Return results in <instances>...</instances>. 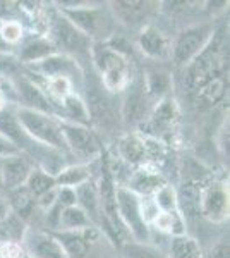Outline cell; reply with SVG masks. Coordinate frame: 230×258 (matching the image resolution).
<instances>
[{
  "label": "cell",
  "mask_w": 230,
  "mask_h": 258,
  "mask_svg": "<svg viewBox=\"0 0 230 258\" xmlns=\"http://www.w3.org/2000/svg\"><path fill=\"white\" fill-rule=\"evenodd\" d=\"M58 12L67 18L91 43H105L115 35V19L108 7L79 2H60Z\"/></svg>",
  "instance_id": "cell-1"
},
{
  "label": "cell",
  "mask_w": 230,
  "mask_h": 258,
  "mask_svg": "<svg viewBox=\"0 0 230 258\" xmlns=\"http://www.w3.org/2000/svg\"><path fill=\"white\" fill-rule=\"evenodd\" d=\"M14 114L23 131L31 141L43 145L48 150H57V152L67 150L64 136H62L60 120L55 115H48L38 110L26 109V107H18Z\"/></svg>",
  "instance_id": "cell-2"
},
{
  "label": "cell",
  "mask_w": 230,
  "mask_h": 258,
  "mask_svg": "<svg viewBox=\"0 0 230 258\" xmlns=\"http://www.w3.org/2000/svg\"><path fill=\"white\" fill-rule=\"evenodd\" d=\"M225 45L213 35L208 47L186 68V85L191 91H198L208 81L225 76Z\"/></svg>",
  "instance_id": "cell-3"
},
{
  "label": "cell",
  "mask_w": 230,
  "mask_h": 258,
  "mask_svg": "<svg viewBox=\"0 0 230 258\" xmlns=\"http://www.w3.org/2000/svg\"><path fill=\"white\" fill-rule=\"evenodd\" d=\"M90 59L102 76V85L108 93L122 91L129 85V60L107 43L91 45Z\"/></svg>",
  "instance_id": "cell-4"
},
{
  "label": "cell",
  "mask_w": 230,
  "mask_h": 258,
  "mask_svg": "<svg viewBox=\"0 0 230 258\" xmlns=\"http://www.w3.org/2000/svg\"><path fill=\"white\" fill-rule=\"evenodd\" d=\"M215 35V26L210 21L189 24L175 36L170 50V59L179 69H186L211 41Z\"/></svg>",
  "instance_id": "cell-5"
},
{
  "label": "cell",
  "mask_w": 230,
  "mask_h": 258,
  "mask_svg": "<svg viewBox=\"0 0 230 258\" xmlns=\"http://www.w3.org/2000/svg\"><path fill=\"white\" fill-rule=\"evenodd\" d=\"M115 207L120 224L127 231L132 241L148 243L149 227L144 217L143 200L137 193L125 186H115Z\"/></svg>",
  "instance_id": "cell-6"
},
{
  "label": "cell",
  "mask_w": 230,
  "mask_h": 258,
  "mask_svg": "<svg viewBox=\"0 0 230 258\" xmlns=\"http://www.w3.org/2000/svg\"><path fill=\"white\" fill-rule=\"evenodd\" d=\"M48 31H50V41L55 47L57 53L58 50L64 52V55H90L91 52V40L88 38L86 35H83L81 31L74 26L72 23L64 18L60 12H55V14L50 18L48 21Z\"/></svg>",
  "instance_id": "cell-7"
},
{
  "label": "cell",
  "mask_w": 230,
  "mask_h": 258,
  "mask_svg": "<svg viewBox=\"0 0 230 258\" xmlns=\"http://www.w3.org/2000/svg\"><path fill=\"white\" fill-rule=\"evenodd\" d=\"M112 16L115 23L122 24L131 30H143L149 24V21L155 16V12L160 9L158 2H148V0H119V2H110Z\"/></svg>",
  "instance_id": "cell-8"
},
{
  "label": "cell",
  "mask_w": 230,
  "mask_h": 258,
  "mask_svg": "<svg viewBox=\"0 0 230 258\" xmlns=\"http://www.w3.org/2000/svg\"><path fill=\"white\" fill-rule=\"evenodd\" d=\"M60 129L65 141V147L74 155L90 159V157H95L96 153H100L98 140L93 135V131L90 127H86L85 124L70 122V120H60Z\"/></svg>",
  "instance_id": "cell-9"
},
{
  "label": "cell",
  "mask_w": 230,
  "mask_h": 258,
  "mask_svg": "<svg viewBox=\"0 0 230 258\" xmlns=\"http://www.w3.org/2000/svg\"><path fill=\"white\" fill-rule=\"evenodd\" d=\"M21 244H23L28 258H67L55 236L47 231L28 229Z\"/></svg>",
  "instance_id": "cell-10"
},
{
  "label": "cell",
  "mask_w": 230,
  "mask_h": 258,
  "mask_svg": "<svg viewBox=\"0 0 230 258\" xmlns=\"http://www.w3.org/2000/svg\"><path fill=\"white\" fill-rule=\"evenodd\" d=\"M52 234L64 248L67 258H88L100 232L96 231V226H91L79 231H57Z\"/></svg>",
  "instance_id": "cell-11"
},
{
  "label": "cell",
  "mask_w": 230,
  "mask_h": 258,
  "mask_svg": "<svg viewBox=\"0 0 230 258\" xmlns=\"http://www.w3.org/2000/svg\"><path fill=\"white\" fill-rule=\"evenodd\" d=\"M33 169H35V165H33L31 157L24 155V153L0 159V182H2V188L12 191L24 186Z\"/></svg>",
  "instance_id": "cell-12"
},
{
  "label": "cell",
  "mask_w": 230,
  "mask_h": 258,
  "mask_svg": "<svg viewBox=\"0 0 230 258\" xmlns=\"http://www.w3.org/2000/svg\"><path fill=\"white\" fill-rule=\"evenodd\" d=\"M201 215L210 222H223L228 215V189L225 182H211L201 189Z\"/></svg>",
  "instance_id": "cell-13"
},
{
  "label": "cell",
  "mask_w": 230,
  "mask_h": 258,
  "mask_svg": "<svg viewBox=\"0 0 230 258\" xmlns=\"http://www.w3.org/2000/svg\"><path fill=\"white\" fill-rule=\"evenodd\" d=\"M137 48L144 53L146 57L153 60H167L170 59V50H172V41L163 31L158 30L153 24H148L139 31L137 36Z\"/></svg>",
  "instance_id": "cell-14"
},
{
  "label": "cell",
  "mask_w": 230,
  "mask_h": 258,
  "mask_svg": "<svg viewBox=\"0 0 230 258\" xmlns=\"http://www.w3.org/2000/svg\"><path fill=\"white\" fill-rule=\"evenodd\" d=\"M124 90H127L125 97L122 100V107H120V115H122L125 124H137L141 120H144L146 114H148V95L144 91L143 81L129 83Z\"/></svg>",
  "instance_id": "cell-15"
},
{
  "label": "cell",
  "mask_w": 230,
  "mask_h": 258,
  "mask_svg": "<svg viewBox=\"0 0 230 258\" xmlns=\"http://www.w3.org/2000/svg\"><path fill=\"white\" fill-rule=\"evenodd\" d=\"M31 69L40 73L41 76H45L47 80L50 78H67L74 83L76 78L81 76V69H79L78 60H74L72 57H67L64 53H53V55L47 57V59L31 64Z\"/></svg>",
  "instance_id": "cell-16"
},
{
  "label": "cell",
  "mask_w": 230,
  "mask_h": 258,
  "mask_svg": "<svg viewBox=\"0 0 230 258\" xmlns=\"http://www.w3.org/2000/svg\"><path fill=\"white\" fill-rule=\"evenodd\" d=\"M18 93H19V98L23 100V103H24V105H21V107L43 112V114H48V115H55L53 114V105H52V102H50L47 91L43 88H40L35 81L21 78L18 83Z\"/></svg>",
  "instance_id": "cell-17"
},
{
  "label": "cell",
  "mask_w": 230,
  "mask_h": 258,
  "mask_svg": "<svg viewBox=\"0 0 230 258\" xmlns=\"http://www.w3.org/2000/svg\"><path fill=\"white\" fill-rule=\"evenodd\" d=\"M0 135L6 140H9L12 145L19 148V152H26V150L35 148V141L28 138V135L23 131L21 124L16 119V114L9 109L0 110Z\"/></svg>",
  "instance_id": "cell-18"
},
{
  "label": "cell",
  "mask_w": 230,
  "mask_h": 258,
  "mask_svg": "<svg viewBox=\"0 0 230 258\" xmlns=\"http://www.w3.org/2000/svg\"><path fill=\"white\" fill-rule=\"evenodd\" d=\"M74 191H76V205L90 217L93 226L100 224V219H102V205H100V195L95 181L90 179L85 184L74 188Z\"/></svg>",
  "instance_id": "cell-19"
},
{
  "label": "cell",
  "mask_w": 230,
  "mask_h": 258,
  "mask_svg": "<svg viewBox=\"0 0 230 258\" xmlns=\"http://www.w3.org/2000/svg\"><path fill=\"white\" fill-rule=\"evenodd\" d=\"M201 189L198 182H184L179 191H175L177 209L182 212V217L201 215Z\"/></svg>",
  "instance_id": "cell-20"
},
{
  "label": "cell",
  "mask_w": 230,
  "mask_h": 258,
  "mask_svg": "<svg viewBox=\"0 0 230 258\" xmlns=\"http://www.w3.org/2000/svg\"><path fill=\"white\" fill-rule=\"evenodd\" d=\"M57 53L55 47L52 45V41L45 36H36V38L26 41V43L21 47L19 52V60L24 64H36V62L47 59V57Z\"/></svg>",
  "instance_id": "cell-21"
},
{
  "label": "cell",
  "mask_w": 230,
  "mask_h": 258,
  "mask_svg": "<svg viewBox=\"0 0 230 258\" xmlns=\"http://www.w3.org/2000/svg\"><path fill=\"white\" fill-rule=\"evenodd\" d=\"M175 117H177V105L172 97H165L158 102L153 114L149 115V126L155 133H162L172 126Z\"/></svg>",
  "instance_id": "cell-22"
},
{
  "label": "cell",
  "mask_w": 230,
  "mask_h": 258,
  "mask_svg": "<svg viewBox=\"0 0 230 258\" xmlns=\"http://www.w3.org/2000/svg\"><path fill=\"white\" fill-rule=\"evenodd\" d=\"M170 85H172V81H170V76L165 71L160 69L146 71L143 86L148 98H158V102H160L162 98H165L167 91L170 90Z\"/></svg>",
  "instance_id": "cell-23"
},
{
  "label": "cell",
  "mask_w": 230,
  "mask_h": 258,
  "mask_svg": "<svg viewBox=\"0 0 230 258\" xmlns=\"http://www.w3.org/2000/svg\"><path fill=\"white\" fill-rule=\"evenodd\" d=\"M169 258H203L199 243L187 234L174 236L169 246Z\"/></svg>",
  "instance_id": "cell-24"
},
{
  "label": "cell",
  "mask_w": 230,
  "mask_h": 258,
  "mask_svg": "<svg viewBox=\"0 0 230 258\" xmlns=\"http://www.w3.org/2000/svg\"><path fill=\"white\" fill-rule=\"evenodd\" d=\"M91 179V172L86 165L76 164L69 165L65 169H60L55 176V184L62 186V188H78V186L85 184L86 181Z\"/></svg>",
  "instance_id": "cell-25"
},
{
  "label": "cell",
  "mask_w": 230,
  "mask_h": 258,
  "mask_svg": "<svg viewBox=\"0 0 230 258\" xmlns=\"http://www.w3.org/2000/svg\"><path fill=\"white\" fill-rule=\"evenodd\" d=\"M91 226H93V222L78 205L65 207L60 210V215H58V229L60 231H79V229H86Z\"/></svg>",
  "instance_id": "cell-26"
},
{
  "label": "cell",
  "mask_w": 230,
  "mask_h": 258,
  "mask_svg": "<svg viewBox=\"0 0 230 258\" xmlns=\"http://www.w3.org/2000/svg\"><path fill=\"white\" fill-rule=\"evenodd\" d=\"M225 91H227V76H218L215 80L208 81L206 85L196 91V97H198V102H201L203 105L213 107L223 100Z\"/></svg>",
  "instance_id": "cell-27"
},
{
  "label": "cell",
  "mask_w": 230,
  "mask_h": 258,
  "mask_svg": "<svg viewBox=\"0 0 230 258\" xmlns=\"http://www.w3.org/2000/svg\"><path fill=\"white\" fill-rule=\"evenodd\" d=\"M119 153L129 164H139L146 157V145L136 135H125L119 140Z\"/></svg>",
  "instance_id": "cell-28"
},
{
  "label": "cell",
  "mask_w": 230,
  "mask_h": 258,
  "mask_svg": "<svg viewBox=\"0 0 230 258\" xmlns=\"http://www.w3.org/2000/svg\"><path fill=\"white\" fill-rule=\"evenodd\" d=\"M26 189L29 193L33 195L35 198H40L41 195L48 193V191L55 189L57 184H55V176L52 174L45 172L43 169H33L31 174H29L28 181H26Z\"/></svg>",
  "instance_id": "cell-29"
},
{
  "label": "cell",
  "mask_w": 230,
  "mask_h": 258,
  "mask_svg": "<svg viewBox=\"0 0 230 258\" xmlns=\"http://www.w3.org/2000/svg\"><path fill=\"white\" fill-rule=\"evenodd\" d=\"M7 200H9L11 210H16L23 219L29 217L36 207V198L26 189V186L9 191V198Z\"/></svg>",
  "instance_id": "cell-30"
},
{
  "label": "cell",
  "mask_w": 230,
  "mask_h": 258,
  "mask_svg": "<svg viewBox=\"0 0 230 258\" xmlns=\"http://www.w3.org/2000/svg\"><path fill=\"white\" fill-rule=\"evenodd\" d=\"M120 258H169L160 248L151 246L148 243L127 241L120 246Z\"/></svg>",
  "instance_id": "cell-31"
},
{
  "label": "cell",
  "mask_w": 230,
  "mask_h": 258,
  "mask_svg": "<svg viewBox=\"0 0 230 258\" xmlns=\"http://www.w3.org/2000/svg\"><path fill=\"white\" fill-rule=\"evenodd\" d=\"M165 186V181L158 176L157 172H149V170H139L132 179V191L134 193H157L158 189Z\"/></svg>",
  "instance_id": "cell-32"
},
{
  "label": "cell",
  "mask_w": 230,
  "mask_h": 258,
  "mask_svg": "<svg viewBox=\"0 0 230 258\" xmlns=\"http://www.w3.org/2000/svg\"><path fill=\"white\" fill-rule=\"evenodd\" d=\"M155 205H157V210H160L162 214H170V215L179 214L175 189L172 186L165 184L155 193Z\"/></svg>",
  "instance_id": "cell-33"
},
{
  "label": "cell",
  "mask_w": 230,
  "mask_h": 258,
  "mask_svg": "<svg viewBox=\"0 0 230 258\" xmlns=\"http://www.w3.org/2000/svg\"><path fill=\"white\" fill-rule=\"evenodd\" d=\"M23 38V26L19 21H6L0 23V40L7 45H16Z\"/></svg>",
  "instance_id": "cell-34"
},
{
  "label": "cell",
  "mask_w": 230,
  "mask_h": 258,
  "mask_svg": "<svg viewBox=\"0 0 230 258\" xmlns=\"http://www.w3.org/2000/svg\"><path fill=\"white\" fill-rule=\"evenodd\" d=\"M50 95L57 97L58 100H64L65 97L72 95V81L67 80V78H50L47 80V90Z\"/></svg>",
  "instance_id": "cell-35"
},
{
  "label": "cell",
  "mask_w": 230,
  "mask_h": 258,
  "mask_svg": "<svg viewBox=\"0 0 230 258\" xmlns=\"http://www.w3.org/2000/svg\"><path fill=\"white\" fill-rule=\"evenodd\" d=\"M0 258H26V251L18 241H2L0 243Z\"/></svg>",
  "instance_id": "cell-36"
},
{
  "label": "cell",
  "mask_w": 230,
  "mask_h": 258,
  "mask_svg": "<svg viewBox=\"0 0 230 258\" xmlns=\"http://www.w3.org/2000/svg\"><path fill=\"white\" fill-rule=\"evenodd\" d=\"M57 203L62 207V209L76 205V191L72 188H62V186H57Z\"/></svg>",
  "instance_id": "cell-37"
},
{
  "label": "cell",
  "mask_w": 230,
  "mask_h": 258,
  "mask_svg": "<svg viewBox=\"0 0 230 258\" xmlns=\"http://www.w3.org/2000/svg\"><path fill=\"white\" fill-rule=\"evenodd\" d=\"M18 4H12V2H0V21L6 23V21H18L16 16H18L19 9Z\"/></svg>",
  "instance_id": "cell-38"
},
{
  "label": "cell",
  "mask_w": 230,
  "mask_h": 258,
  "mask_svg": "<svg viewBox=\"0 0 230 258\" xmlns=\"http://www.w3.org/2000/svg\"><path fill=\"white\" fill-rule=\"evenodd\" d=\"M19 148L16 145H12L9 140H6L2 135H0V159H6V157H12V155H18Z\"/></svg>",
  "instance_id": "cell-39"
},
{
  "label": "cell",
  "mask_w": 230,
  "mask_h": 258,
  "mask_svg": "<svg viewBox=\"0 0 230 258\" xmlns=\"http://www.w3.org/2000/svg\"><path fill=\"white\" fill-rule=\"evenodd\" d=\"M11 215V205H9V200L6 197H2L0 195V222H4V220H7Z\"/></svg>",
  "instance_id": "cell-40"
},
{
  "label": "cell",
  "mask_w": 230,
  "mask_h": 258,
  "mask_svg": "<svg viewBox=\"0 0 230 258\" xmlns=\"http://www.w3.org/2000/svg\"><path fill=\"white\" fill-rule=\"evenodd\" d=\"M0 110H2V97H0Z\"/></svg>",
  "instance_id": "cell-41"
},
{
  "label": "cell",
  "mask_w": 230,
  "mask_h": 258,
  "mask_svg": "<svg viewBox=\"0 0 230 258\" xmlns=\"http://www.w3.org/2000/svg\"><path fill=\"white\" fill-rule=\"evenodd\" d=\"M0 188H2V182H0Z\"/></svg>",
  "instance_id": "cell-42"
},
{
  "label": "cell",
  "mask_w": 230,
  "mask_h": 258,
  "mask_svg": "<svg viewBox=\"0 0 230 258\" xmlns=\"http://www.w3.org/2000/svg\"><path fill=\"white\" fill-rule=\"evenodd\" d=\"M0 243H2V239H0Z\"/></svg>",
  "instance_id": "cell-43"
}]
</instances>
